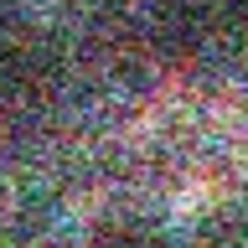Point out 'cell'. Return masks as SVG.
I'll list each match as a JSON object with an SVG mask.
<instances>
[{
	"label": "cell",
	"mask_w": 248,
	"mask_h": 248,
	"mask_svg": "<svg viewBox=\"0 0 248 248\" xmlns=\"http://www.w3.org/2000/svg\"><path fill=\"white\" fill-rule=\"evenodd\" d=\"M57 78V52L21 16L0 26V114L31 108Z\"/></svg>",
	"instance_id": "1"
},
{
	"label": "cell",
	"mask_w": 248,
	"mask_h": 248,
	"mask_svg": "<svg viewBox=\"0 0 248 248\" xmlns=\"http://www.w3.org/2000/svg\"><path fill=\"white\" fill-rule=\"evenodd\" d=\"M197 11H202V21H207L212 46L248 42V0H197Z\"/></svg>",
	"instance_id": "3"
},
{
	"label": "cell",
	"mask_w": 248,
	"mask_h": 248,
	"mask_svg": "<svg viewBox=\"0 0 248 248\" xmlns=\"http://www.w3.org/2000/svg\"><path fill=\"white\" fill-rule=\"evenodd\" d=\"M93 248H176L170 232L145 212H119L93 232Z\"/></svg>",
	"instance_id": "2"
}]
</instances>
